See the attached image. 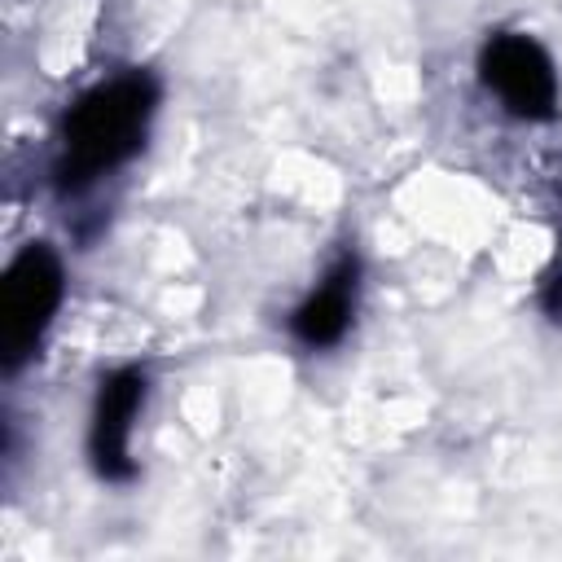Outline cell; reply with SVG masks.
Segmentation results:
<instances>
[{
	"instance_id": "1",
	"label": "cell",
	"mask_w": 562,
	"mask_h": 562,
	"mask_svg": "<svg viewBox=\"0 0 562 562\" xmlns=\"http://www.w3.org/2000/svg\"><path fill=\"white\" fill-rule=\"evenodd\" d=\"M158 97L162 92L149 70H119L79 92L57 123L53 189L61 198H79L97 180L127 167L145 149Z\"/></svg>"
},
{
	"instance_id": "2",
	"label": "cell",
	"mask_w": 562,
	"mask_h": 562,
	"mask_svg": "<svg viewBox=\"0 0 562 562\" xmlns=\"http://www.w3.org/2000/svg\"><path fill=\"white\" fill-rule=\"evenodd\" d=\"M66 299V263L48 241H26L0 277V369L18 373L35 360Z\"/></svg>"
},
{
	"instance_id": "3",
	"label": "cell",
	"mask_w": 562,
	"mask_h": 562,
	"mask_svg": "<svg viewBox=\"0 0 562 562\" xmlns=\"http://www.w3.org/2000/svg\"><path fill=\"white\" fill-rule=\"evenodd\" d=\"M479 79L501 101L505 114L522 123H549L558 119V66L544 53V44L527 31H496L479 48Z\"/></svg>"
},
{
	"instance_id": "4",
	"label": "cell",
	"mask_w": 562,
	"mask_h": 562,
	"mask_svg": "<svg viewBox=\"0 0 562 562\" xmlns=\"http://www.w3.org/2000/svg\"><path fill=\"white\" fill-rule=\"evenodd\" d=\"M149 378L136 364H119L97 382L92 413H88V461L101 483H132L136 457H132V430L145 408Z\"/></svg>"
},
{
	"instance_id": "5",
	"label": "cell",
	"mask_w": 562,
	"mask_h": 562,
	"mask_svg": "<svg viewBox=\"0 0 562 562\" xmlns=\"http://www.w3.org/2000/svg\"><path fill=\"white\" fill-rule=\"evenodd\" d=\"M356 303H360V259L356 250H342L312 285V294L290 312V334L312 351L338 347L356 321Z\"/></svg>"
},
{
	"instance_id": "6",
	"label": "cell",
	"mask_w": 562,
	"mask_h": 562,
	"mask_svg": "<svg viewBox=\"0 0 562 562\" xmlns=\"http://www.w3.org/2000/svg\"><path fill=\"white\" fill-rule=\"evenodd\" d=\"M540 307L562 325V272H553V277L544 281V290H540Z\"/></svg>"
}]
</instances>
